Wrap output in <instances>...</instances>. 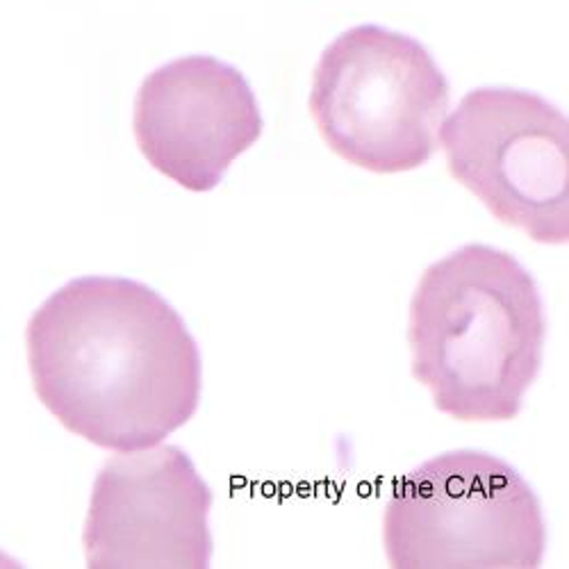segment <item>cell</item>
I'll return each instance as SVG.
<instances>
[{
  "label": "cell",
  "mask_w": 569,
  "mask_h": 569,
  "mask_svg": "<svg viewBox=\"0 0 569 569\" xmlns=\"http://www.w3.org/2000/svg\"><path fill=\"white\" fill-rule=\"evenodd\" d=\"M26 347L39 401L103 449L156 447L201 401V356L182 317L128 278L64 284L30 317Z\"/></svg>",
  "instance_id": "1"
},
{
  "label": "cell",
  "mask_w": 569,
  "mask_h": 569,
  "mask_svg": "<svg viewBox=\"0 0 569 569\" xmlns=\"http://www.w3.org/2000/svg\"><path fill=\"white\" fill-rule=\"evenodd\" d=\"M547 319L510 253L467 244L419 278L408 312L412 378L456 421H510L542 365Z\"/></svg>",
  "instance_id": "2"
},
{
  "label": "cell",
  "mask_w": 569,
  "mask_h": 569,
  "mask_svg": "<svg viewBox=\"0 0 569 569\" xmlns=\"http://www.w3.org/2000/svg\"><path fill=\"white\" fill-rule=\"evenodd\" d=\"M449 82L433 56L401 32L356 26L323 51L310 114L323 144L371 173H403L440 147Z\"/></svg>",
  "instance_id": "3"
},
{
  "label": "cell",
  "mask_w": 569,
  "mask_h": 569,
  "mask_svg": "<svg viewBox=\"0 0 569 569\" xmlns=\"http://www.w3.org/2000/svg\"><path fill=\"white\" fill-rule=\"evenodd\" d=\"M395 569H536L547 531L533 488L483 451H449L397 479L383 515Z\"/></svg>",
  "instance_id": "4"
},
{
  "label": "cell",
  "mask_w": 569,
  "mask_h": 569,
  "mask_svg": "<svg viewBox=\"0 0 569 569\" xmlns=\"http://www.w3.org/2000/svg\"><path fill=\"white\" fill-rule=\"evenodd\" d=\"M447 169L497 221L533 242L569 237L567 117L538 93L473 89L440 126Z\"/></svg>",
  "instance_id": "5"
},
{
  "label": "cell",
  "mask_w": 569,
  "mask_h": 569,
  "mask_svg": "<svg viewBox=\"0 0 569 569\" xmlns=\"http://www.w3.org/2000/svg\"><path fill=\"white\" fill-rule=\"evenodd\" d=\"M212 490L169 445L119 451L99 471L82 547L91 569H206L212 560Z\"/></svg>",
  "instance_id": "6"
},
{
  "label": "cell",
  "mask_w": 569,
  "mask_h": 569,
  "mask_svg": "<svg viewBox=\"0 0 569 569\" xmlns=\"http://www.w3.org/2000/svg\"><path fill=\"white\" fill-rule=\"evenodd\" d=\"M262 128L247 78L210 56L173 60L137 91L132 130L141 156L189 192L214 189Z\"/></svg>",
  "instance_id": "7"
}]
</instances>
